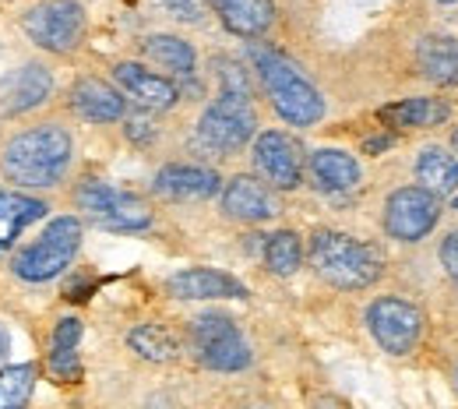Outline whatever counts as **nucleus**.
Returning <instances> with one entry per match:
<instances>
[{"label": "nucleus", "instance_id": "f3484780", "mask_svg": "<svg viewBox=\"0 0 458 409\" xmlns=\"http://www.w3.org/2000/svg\"><path fill=\"white\" fill-rule=\"evenodd\" d=\"M166 293L173 300H247V286L223 268H180L166 279Z\"/></svg>", "mask_w": 458, "mask_h": 409}, {"label": "nucleus", "instance_id": "4c0bfd02", "mask_svg": "<svg viewBox=\"0 0 458 409\" xmlns=\"http://www.w3.org/2000/svg\"><path fill=\"white\" fill-rule=\"evenodd\" d=\"M437 4H455V0H437Z\"/></svg>", "mask_w": 458, "mask_h": 409}, {"label": "nucleus", "instance_id": "393cba45", "mask_svg": "<svg viewBox=\"0 0 458 409\" xmlns=\"http://www.w3.org/2000/svg\"><path fill=\"white\" fill-rule=\"evenodd\" d=\"M127 346H131V353H138L141 360H148V363H173L180 356L176 336H173L170 328H163V325H152V321L134 325L127 332Z\"/></svg>", "mask_w": 458, "mask_h": 409}, {"label": "nucleus", "instance_id": "423d86ee", "mask_svg": "<svg viewBox=\"0 0 458 409\" xmlns=\"http://www.w3.org/2000/svg\"><path fill=\"white\" fill-rule=\"evenodd\" d=\"M18 25L47 57H74L89 39V14L78 0H36L18 14Z\"/></svg>", "mask_w": 458, "mask_h": 409}, {"label": "nucleus", "instance_id": "7ed1b4c3", "mask_svg": "<svg viewBox=\"0 0 458 409\" xmlns=\"http://www.w3.org/2000/svg\"><path fill=\"white\" fill-rule=\"evenodd\" d=\"M307 261L314 268V276L335 290H367L381 279V254L356 240V236L343 234V230H314L307 240Z\"/></svg>", "mask_w": 458, "mask_h": 409}, {"label": "nucleus", "instance_id": "473e14b6", "mask_svg": "<svg viewBox=\"0 0 458 409\" xmlns=\"http://www.w3.org/2000/svg\"><path fill=\"white\" fill-rule=\"evenodd\" d=\"M99 286V279L92 276V272H85V268H78V272H71L67 279H64V300H71V303H85L92 293Z\"/></svg>", "mask_w": 458, "mask_h": 409}, {"label": "nucleus", "instance_id": "e433bc0d", "mask_svg": "<svg viewBox=\"0 0 458 409\" xmlns=\"http://www.w3.org/2000/svg\"><path fill=\"white\" fill-rule=\"evenodd\" d=\"M452 141H455V149H458V131H455V134H452Z\"/></svg>", "mask_w": 458, "mask_h": 409}, {"label": "nucleus", "instance_id": "cd10ccee", "mask_svg": "<svg viewBox=\"0 0 458 409\" xmlns=\"http://www.w3.org/2000/svg\"><path fill=\"white\" fill-rule=\"evenodd\" d=\"M212 71H216V81H219V92H240V96H254L250 89V78H247V67L233 57H216L212 60Z\"/></svg>", "mask_w": 458, "mask_h": 409}, {"label": "nucleus", "instance_id": "dca6fc26", "mask_svg": "<svg viewBox=\"0 0 458 409\" xmlns=\"http://www.w3.org/2000/svg\"><path fill=\"white\" fill-rule=\"evenodd\" d=\"M152 191L166 201H208L223 194V176L201 163H166L152 176Z\"/></svg>", "mask_w": 458, "mask_h": 409}, {"label": "nucleus", "instance_id": "a878e982", "mask_svg": "<svg viewBox=\"0 0 458 409\" xmlns=\"http://www.w3.org/2000/svg\"><path fill=\"white\" fill-rule=\"evenodd\" d=\"M303 265V240L293 230H276V234L265 240V268L279 279L296 276Z\"/></svg>", "mask_w": 458, "mask_h": 409}, {"label": "nucleus", "instance_id": "f8f14e48", "mask_svg": "<svg viewBox=\"0 0 458 409\" xmlns=\"http://www.w3.org/2000/svg\"><path fill=\"white\" fill-rule=\"evenodd\" d=\"M57 92L54 67L47 60H25L0 78V117L21 120L39 114Z\"/></svg>", "mask_w": 458, "mask_h": 409}, {"label": "nucleus", "instance_id": "aec40b11", "mask_svg": "<svg viewBox=\"0 0 458 409\" xmlns=\"http://www.w3.org/2000/svg\"><path fill=\"white\" fill-rule=\"evenodd\" d=\"M208 7L240 39H265L276 29V4L272 0H208Z\"/></svg>", "mask_w": 458, "mask_h": 409}, {"label": "nucleus", "instance_id": "72a5a7b5", "mask_svg": "<svg viewBox=\"0 0 458 409\" xmlns=\"http://www.w3.org/2000/svg\"><path fill=\"white\" fill-rule=\"evenodd\" d=\"M437 258H441V268L448 272V279L458 283V230L445 234L441 247H437Z\"/></svg>", "mask_w": 458, "mask_h": 409}, {"label": "nucleus", "instance_id": "f03ea898", "mask_svg": "<svg viewBox=\"0 0 458 409\" xmlns=\"http://www.w3.org/2000/svg\"><path fill=\"white\" fill-rule=\"evenodd\" d=\"M247 57H250V67H254L272 110L286 120L289 127H314V124L325 120V114H328L325 96L286 54L254 43L247 50Z\"/></svg>", "mask_w": 458, "mask_h": 409}, {"label": "nucleus", "instance_id": "9d476101", "mask_svg": "<svg viewBox=\"0 0 458 409\" xmlns=\"http://www.w3.org/2000/svg\"><path fill=\"white\" fill-rule=\"evenodd\" d=\"M367 328L374 336V343L392 356H409L420 346L427 318L416 303L402 300V296H377L367 307Z\"/></svg>", "mask_w": 458, "mask_h": 409}, {"label": "nucleus", "instance_id": "58836bf2", "mask_svg": "<svg viewBox=\"0 0 458 409\" xmlns=\"http://www.w3.org/2000/svg\"><path fill=\"white\" fill-rule=\"evenodd\" d=\"M455 209H458V201H455Z\"/></svg>", "mask_w": 458, "mask_h": 409}, {"label": "nucleus", "instance_id": "20e7f679", "mask_svg": "<svg viewBox=\"0 0 458 409\" xmlns=\"http://www.w3.org/2000/svg\"><path fill=\"white\" fill-rule=\"evenodd\" d=\"M81 236H85V226L78 216L50 219L39 230V236H32L29 243H18V251L11 254V276L29 286L54 283L74 265V258L81 251Z\"/></svg>", "mask_w": 458, "mask_h": 409}, {"label": "nucleus", "instance_id": "c85d7f7f", "mask_svg": "<svg viewBox=\"0 0 458 409\" xmlns=\"http://www.w3.org/2000/svg\"><path fill=\"white\" fill-rule=\"evenodd\" d=\"M47 374L60 385H78L81 381V356H78V350L47 353Z\"/></svg>", "mask_w": 458, "mask_h": 409}, {"label": "nucleus", "instance_id": "c756f323", "mask_svg": "<svg viewBox=\"0 0 458 409\" xmlns=\"http://www.w3.org/2000/svg\"><path fill=\"white\" fill-rule=\"evenodd\" d=\"M123 134H127L131 145H138V149H152L156 138H159V127H156L152 114H134V117H123Z\"/></svg>", "mask_w": 458, "mask_h": 409}, {"label": "nucleus", "instance_id": "ddd939ff", "mask_svg": "<svg viewBox=\"0 0 458 409\" xmlns=\"http://www.w3.org/2000/svg\"><path fill=\"white\" fill-rule=\"evenodd\" d=\"M219 205H223V216L233 223H243V226H258V223H272L283 216V198L276 187H268L261 176L254 174H236L223 183V194H219Z\"/></svg>", "mask_w": 458, "mask_h": 409}, {"label": "nucleus", "instance_id": "39448f33", "mask_svg": "<svg viewBox=\"0 0 458 409\" xmlns=\"http://www.w3.org/2000/svg\"><path fill=\"white\" fill-rule=\"evenodd\" d=\"M71 205L81 223H92L110 234H141L152 226V205L141 194L123 191L103 176H81L71 187Z\"/></svg>", "mask_w": 458, "mask_h": 409}, {"label": "nucleus", "instance_id": "2f4dec72", "mask_svg": "<svg viewBox=\"0 0 458 409\" xmlns=\"http://www.w3.org/2000/svg\"><path fill=\"white\" fill-rule=\"evenodd\" d=\"M81 318H74V314H67V318H57V325H54V336H50V350H78V343H81Z\"/></svg>", "mask_w": 458, "mask_h": 409}, {"label": "nucleus", "instance_id": "f257e3e1", "mask_svg": "<svg viewBox=\"0 0 458 409\" xmlns=\"http://www.w3.org/2000/svg\"><path fill=\"white\" fill-rule=\"evenodd\" d=\"M74 163V134L57 117H39L11 131L0 145L4 187L39 194L60 187Z\"/></svg>", "mask_w": 458, "mask_h": 409}, {"label": "nucleus", "instance_id": "c9c22d12", "mask_svg": "<svg viewBox=\"0 0 458 409\" xmlns=\"http://www.w3.org/2000/svg\"><path fill=\"white\" fill-rule=\"evenodd\" d=\"M7 353H11V332H7L4 325H0V360H4Z\"/></svg>", "mask_w": 458, "mask_h": 409}, {"label": "nucleus", "instance_id": "f704fd0d", "mask_svg": "<svg viewBox=\"0 0 458 409\" xmlns=\"http://www.w3.org/2000/svg\"><path fill=\"white\" fill-rule=\"evenodd\" d=\"M392 145H395V134H392V131H381V134H374V138L363 141V152H367V156H377V152H385V149H392Z\"/></svg>", "mask_w": 458, "mask_h": 409}, {"label": "nucleus", "instance_id": "4468645a", "mask_svg": "<svg viewBox=\"0 0 458 409\" xmlns=\"http://www.w3.org/2000/svg\"><path fill=\"white\" fill-rule=\"evenodd\" d=\"M110 74H114V85L123 92V99H131L141 114H170L180 103V85L166 74L152 71L148 64L116 60Z\"/></svg>", "mask_w": 458, "mask_h": 409}, {"label": "nucleus", "instance_id": "7c9ffc66", "mask_svg": "<svg viewBox=\"0 0 458 409\" xmlns=\"http://www.w3.org/2000/svg\"><path fill=\"white\" fill-rule=\"evenodd\" d=\"M159 7L176 18V21H183V25H201L205 18H208V0H159Z\"/></svg>", "mask_w": 458, "mask_h": 409}, {"label": "nucleus", "instance_id": "a211bd4d", "mask_svg": "<svg viewBox=\"0 0 458 409\" xmlns=\"http://www.w3.org/2000/svg\"><path fill=\"white\" fill-rule=\"evenodd\" d=\"M47 212L50 205L39 194H25L0 183V254H14L21 234L39 219H47Z\"/></svg>", "mask_w": 458, "mask_h": 409}, {"label": "nucleus", "instance_id": "2eb2a0df", "mask_svg": "<svg viewBox=\"0 0 458 409\" xmlns=\"http://www.w3.org/2000/svg\"><path fill=\"white\" fill-rule=\"evenodd\" d=\"M67 110L85 124H120L127 117V99L114 81L99 74H78L67 89Z\"/></svg>", "mask_w": 458, "mask_h": 409}, {"label": "nucleus", "instance_id": "6ab92c4d", "mask_svg": "<svg viewBox=\"0 0 458 409\" xmlns=\"http://www.w3.org/2000/svg\"><path fill=\"white\" fill-rule=\"evenodd\" d=\"M307 180L318 194H349L352 187H360L363 170L345 149H318L307 156Z\"/></svg>", "mask_w": 458, "mask_h": 409}, {"label": "nucleus", "instance_id": "4be33fe9", "mask_svg": "<svg viewBox=\"0 0 458 409\" xmlns=\"http://www.w3.org/2000/svg\"><path fill=\"white\" fill-rule=\"evenodd\" d=\"M141 57L148 60L152 67L166 71V78H194V67H198V54L187 39L170 36V32H152L141 39Z\"/></svg>", "mask_w": 458, "mask_h": 409}, {"label": "nucleus", "instance_id": "0eeeda50", "mask_svg": "<svg viewBox=\"0 0 458 409\" xmlns=\"http://www.w3.org/2000/svg\"><path fill=\"white\" fill-rule=\"evenodd\" d=\"M258 138V110H254V96H240V92H219L198 117L194 127V141L219 156L229 159L236 152H243L250 141Z\"/></svg>", "mask_w": 458, "mask_h": 409}, {"label": "nucleus", "instance_id": "412c9836", "mask_svg": "<svg viewBox=\"0 0 458 409\" xmlns=\"http://www.w3.org/2000/svg\"><path fill=\"white\" fill-rule=\"evenodd\" d=\"M452 117V107L445 99L434 96H412V99H399L392 107H381L377 120L385 124V131H420V127H437Z\"/></svg>", "mask_w": 458, "mask_h": 409}, {"label": "nucleus", "instance_id": "5701e85b", "mask_svg": "<svg viewBox=\"0 0 458 409\" xmlns=\"http://www.w3.org/2000/svg\"><path fill=\"white\" fill-rule=\"evenodd\" d=\"M416 180L423 191L437 198H452L458 191V156L445 145H427L416 156Z\"/></svg>", "mask_w": 458, "mask_h": 409}, {"label": "nucleus", "instance_id": "9b49d317", "mask_svg": "<svg viewBox=\"0 0 458 409\" xmlns=\"http://www.w3.org/2000/svg\"><path fill=\"white\" fill-rule=\"evenodd\" d=\"M445 205L437 194L423 191L420 183H405L385 201V234L399 243H420L441 219Z\"/></svg>", "mask_w": 458, "mask_h": 409}, {"label": "nucleus", "instance_id": "6e6552de", "mask_svg": "<svg viewBox=\"0 0 458 409\" xmlns=\"http://www.w3.org/2000/svg\"><path fill=\"white\" fill-rule=\"evenodd\" d=\"M187 336H191V350L198 356V363L208 371L236 374L254 360L250 343L243 339L240 325L223 311H205V314L191 318Z\"/></svg>", "mask_w": 458, "mask_h": 409}, {"label": "nucleus", "instance_id": "ea45409f", "mask_svg": "<svg viewBox=\"0 0 458 409\" xmlns=\"http://www.w3.org/2000/svg\"><path fill=\"white\" fill-rule=\"evenodd\" d=\"M455 381H458V374H455Z\"/></svg>", "mask_w": 458, "mask_h": 409}, {"label": "nucleus", "instance_id": "bb28decb", "mask_svg": "<svg viewBox=\"0 0 458 409\" xmlns=\"http://www.w3.org/2000/svg\"><path fill=\"white\" fill-rule=\"evenodd\" d=\"M39 367L36 363H11L0 367V409H25L36 392Z\"/></svg>", "mask_w": 458, "mask_h": 409}, {"label": "nucleus", "instance_id": "b1692460", "mask_svg": "<svg viewBox=\"0 0 458 409\" xmlns=\"http://www.w3.org/2000/svg\"><path fill=\"white\" fill-rule=\"evenodd\" d=\"M416 60L423 74L437 85H458V39L452 36H430L420 43Z\"/></svg>", "mask_w": 458, "mask_h": 409}, {"label": "nucleus", "instance_id": "1a4fd4ad", "mask_svg": "<svg viewBox=\"0 0 458 409\" xmlns=\"http://www.w3.org/2000/svg\"><path fill=\"white\" fill-rule=\"evenodd\" d=\"M250 163H254V176H261L279 194L296 191L307 174V152L300 138H293L289 131H279V127L258 131V138L250 141Z\"/></svg>", "mask_w": 458, "mask_h": 409}]
</instances>
